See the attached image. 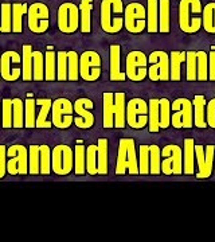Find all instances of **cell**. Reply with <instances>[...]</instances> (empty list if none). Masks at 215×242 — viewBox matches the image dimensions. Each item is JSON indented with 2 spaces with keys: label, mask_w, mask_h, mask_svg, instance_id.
<instances>
[{
  "label": "cell",
  "mask_w": 215,
  "mask_h": 242,
  "mask_svg": "<svg viewBox=\"0 0 215 242\" xmlns=\"http://www.w3.org/2000/svg\"><path fill=\"white\" fill-rule=\"evenodd\" d=\"M206 121H207V127L215 129V97L207 101L206 105Z\"/></svg>",
  "instance_id": "b9f144b4"
},
{
  "label": "cell",
  "mask_w": 215,
  "mask_h": 242,
  "mask_svg": "<svg viewBox=\"0 0 215 242\" xmlns=\"http://www.w3.org/2000/svg\"><path fill=\"white\" fill-rule=\"evenodd\" d=\"M37 105L39 106V113L37 116V129H51L52 123L48 120V114L51 113V98H37Z\"/></svg>",
  "instance_id": "e0dca14e"
},
{
  "label": "cell",
  "mask_w": 215,
  "mask_h": 242,
  "mask_svg": "<svg viewBox=\"0 0 215 242\" xmlns=\"http://www.w3.org/2000/svg\"><path fill=\"white\" fill-rule=\"evenodd\" d=\"M32 79L43 81L44 79V69H43V57L40 53L32 54Z\"/></svg>",
  "instance_id": "e575fe53"
},
{
  "label": "cell",
  "mask_w": 215,
  "mask_h": 242,
  "mask_svg": "<svg viewBox=\"0 0 215 242\" xmlns=\"http://www.w3.org/2000/svg\"><path fill=\"white\" fill-rule=\"evenodd\" d=\"M74 106V125L78 129H90L94 125V114L92 109L94 104L90 98L81 97L73 102Z\"/></svg>",
  "instance_id": "9c48e42d"
},
{
  "label": "cell",
  "mask_w": 215,
  "mask_h": 242,
  "mask_svg": "<svg viewBox=\"0 0 215 242\" xmlns=\"http://www.w3.org/2000/svg\"><path fill=\"white\" fill-rule=\"evenodd\" d=\"M102 127L114 128V93L110 92L102 94Z\"/></svg>",
  "instance_id": "5bb4252c"
},
{
  "label": "cell",
  "mask_w": 215,
  "mask_h": 242,
  "mask_svg": "<svg viewBox=\"0 0 215 242\" xmlns=\"http://www.w3.org/2000/svg\"><path fill=\"white\" fill-rule=\"evenodd\" d=\"M79 77L89 82L101 77V59L97 53H83L79 62Z\"/></svg>",
  "instance_id": "30bf717a"
},
{
  "label": "cell",
  "mask_w": 215,
  "mask_h": 242,
  "mask_svg": "<svg viewBox=\"0 0 215 242\" xmlns=\"http://www.w3.org/2000/svg\"><path fill=\"white\" fill-rule=\"evenodd\" d=\"M127 94L124 92L114 93V128L124 129L127 127Z\"/></svg>",
  "instance_id": "ac0fdd59"
},
{
  "label": "cell",
  "mask_w": 215,
  "mask_h": 242,
  "mask_svg": "<svg viewBox=\"0 0 215 242\" xmlns=\"http://www.w3.org/2000/svg\"><path fill=\"white\" fill-rule=\"evenodd\" d=\"M138 175H149V145L141 144L137 152Z\"/></svg>",
  "instance_id": "f1b7e54d"
},
{
  "label": "cell",
  "mask_w": 215,
  "mask_h": 242,
  "mask_svg": "<svg viewBox=\"0 0 215 242\" xmlns=\"http://www.w3.org/2000/svg\"><path fill=\"white\" fill-rule=\"evenodd\" d=\"M40 149L39 145L31 144L28 147V174L30 175H39L40 174Z\"/></svg>",
  "instance_id": "83f0119b"
},
{
  "label": "cell",
  "mask_w": 215,
  "mask_h": 242,
  "mask_svg": "<svg viewBox=\"0 0 215 242\" xmlns=\"http://www.w3.org/2000/svg\"><path fill=\"white\" fill-rule=\"evenodd\" d=\"M160 109L159 98H151L148 101V131L151 133L160 132Z\"/></svg>",
  "instance_id": "ffe728a7"
},
{
  "label": "cell",
  "mask_w": 215,
  "mask_h": 242,
  "mask_svg": "<svg viewBox=\"0 0 215 242\" xmlns=\"http://www.w3.org/2000/svg\"><path fill=\"white\" fill-rule=\"evenodd\" d=\"M7 174H28V148L23 144H13L7 148Z\"/></svg>",
  "instance_id": "8992f818"
},
{
  "label": "cell",
  "mask_w": 215,
  "mask_h": 242,
  "mask_svg": "<svg viewBox=\"0 0 215 242\" xmlns=\"http://www.w3.org/2000/svg\"><path fill=\"white\" fill-rule=\"evenodd\" d=\"M198 70H196V79L198 81H207L208 71H207V61H206V54L198 53Z\"/></svg>",
  "instance_id": "f35d334b"
},
{
  "label": "cell",
  "mask_w": 215,
  "mask_h": 242,
  "mask_svg": "<svg viewBox=\"0 0 215 242\" xmlns=\"http://www.w3.org/2000/svg\"><path fill=\"white\" fill-rule=\"evenodd\" d=\"M74 169V149L67 144H58L51 149V171L67 176Z\"/></svg>",
  "instance_id": "3957f363"
},
{
  "label": "cell",
  "mask_w": 215,
  "mask_h": 242,
  "mask_svg": "<svg viewBox=\"0 0 215 242\" xmlns=\"http://www.w3.org/2000/svg\"><path fill=\"white\" fill-rule=\"evenodd\" d=\"M75 175L86 174V147L82 140H78L74 148V169Z\"/></svg>",
  "instance_id": "44dd1931"
},
{
  "label": "cell",
  "mask_w": 215,
  "mask_h": 242,
  "mask_svg": "<svg viewBox=\"0 0 215 242\" xmlns=\"http://www.w3.org/2000/svg\"><path fill=\"white\" fill-rule=\"evenodd\" d=\"M86 174L98 175L97 172V144H90L86 147Z\"/></svg>",
  "instance_id": "d6a6232c"
},
{
  "label": "cell",
  "mask_w": 215,
  "mask_h": 242,
  "mask_svg": "<svg viewBox=\"0 0 215 242\" xmlns=\"http://www.w3.org/2000/svg\"><path fill=\"white\" fill-rule=\"evenodd\" d=\"M195 141L194 139L187 137L183 141V174H195Z\"/></svg>",
  "instance_id": "9a60e30c"
},
{
  "label": "cell",
  "mask_w": 215,
  "mask_h": 242,
  "mask_svg": "<svg viewBox=\"0 0 215 242\" xmlns=\"http://www.w3.org/2000/svg\"><path fill=\"white\" fill-rule=\"evenodd\" d=\"M44 79L54 81L57 79V69H55V57L54 53L48 51L46 55V66H44Z\"/></svg>",
  "instance_id": "8d00e7d4"
},
{
  "label": "cell",
  "mask_w": 215,
  "mask_h": 242,
  "mask_svg": "<svg viewBox=\"0 0 215 242\" xmlns=\"http://www.w3.org/2000/svg\"><path fill=\"white\" fill-rule=\"evenodd\" d=\"M127 78L134 82L148 77L147 59L142 53H131L127 58Z\"/></svg>",
  "instance_id": "8fae6325"
},
{
  "label": "cell",
  "mask_w": 215,
  "mask_h": 242,
  "mask_svg": "<svg viewBox=\"0 0 215 242\" xmlns=\"http://www.w3.org/2000/svg\"><path fill=\"white\" fill-rule=\"evenodd\" d=\"M79 78V65L75 53H69V66H67V79L78 81Z\"/></svg>",
  "instance_id": "74e56055"
},
{
  "label": "cell",
  "mask_w": 215,
  "mask_h": 242,
  "mask_svg": "<svg viewBox=\"0 0 215 242\" xmlns=\"http://www.w3.org/2000/svg\"><path fill=\"white\" fill-rule=\"evenodd\" d=\"M110 81H125L127 74L120 70V47H112V57H110Z\"/></svg>",
  "instance_id": "d4e9b609"
},
{
  "label": "cell",
  "mask_w": 215,
  "mask_h": 242,
  "mask_svg": "<svg viewBox=\"0 0 215 242\" xmlns=\"http://www.w3.org/2000/svg\"><path fill=\"white\" fill-rule=\"evenodd\" d=\"M46 8L42 6H35L30 12V27L37 31H44L46 28Z\"/></svg>",
  "instance_id": "603a6c76"
},
{
  "label": "cell",
  "mask_w": 215,
  "mask_h": 242,
  "mask_svg": "<svg viewBox=\"0 0 215 242\" xmlns=\"http://www.w3.org/2000/svg\"><path fill=\"white\" fill-rule=\"evenodd\" d=\"M208 79L215 81V53H211V59H210V70H208Z\"/></svg>",
  "instance_id": "ee69618b"
},
{
  "label": "cell",
  "mask_w": 215,
  "mask_h": 242,
  "mask_svg": "<svg viewBox=\"0 0 215 242\" xmlns=\"http://www.w3.org/2000/svg\"><path fill=\"white\" fill-rule=\"evenodd\" d=\"M149 174L160 175L161 174V149L159 145H149Z\"/></svg>",
  "instance_id": "4316f807"
},
{
  "label": "cell",
  "mask_w": 215,
  "mask_h": 242,
  "mask_svg": "<svg viewBox=\"0 0 215 242\" xmlns=\"http://www.w3.org/2000/svg\"><path fill=\"white\" fill-rule=\"evenodd\" d=\"M141 7L138 6H132L131 8H128V13H127V18H128V22L131 20V23H128V28H132L134 31L137 30H141V26L137 23L138 19H141Z\"/></svg>",
  "instance_id": "d590c367"
},
{
  "label": "cell",
  "mask_w": 215,
  "mask_h": 242,
  "mask_svg": "<svg viewBox=\"0 0 215 242\" xmlns=\"http://www.w3.org/2000/svg\"><path fill=\"white\" fill-rule=\"evenodd\" d=\"M7 174V147L0 144V179H3Z\"/></svg>",
  "instance_id": "7bdbcfd3"
},
{
  "label": "cell",
  "mask_w": 215,
  "mask_h": 242,
  "mask_svg": "<svg viewBox=\"0 0 215 242\" xmlns=\"http://www.w3.org/2000/svg\"><path fill=\"white\" fill-rule=\"evenodd\" d=\"M37 125V100L27 97L24 100V128L34 129Z\"/></svg>",
  "instance_id": "7402d4cb"
},
{
  "label": "cell",
  "mask_w": 215,
  "mask_h": 242,
  "mask_svg": "<svg viewBox=\"0 0 215 242\" xmlns=\"http://www.w3.org/2000/svg\"><path fill=\"white\" fill-rule=\"evenodd\" d=\"M51 123L57 129H69L74 124V106L69 98L59 97L52 101Z\"/></svg>",
  "instance_id": "277c9868"
},
{
  "label": "cell",
  "mask_w": 215,
  "mask_h": 242,
  "mask_svg": "<svg viewBox=\"0 0 215 242\" xmlns=\"http://www.w3.org/2000/svg\"><path fill=\"white\" fill-rule=\"evenodd\" d=\"M0 124H2V102H0Z\"/></svg>",
  "instance_id": "f6af8a7d"
},
{
  "label": "cell",
  "mask_w": 215,
  "mask_h": 242,
  "mask_svg": "<svg viewBox=\"0 0 215 242\" xmlns=\"http://www.w3.org/2000/svg\"><path fill=\"white\" fill-rule=\"evenodd\" d=\"M97 172L98 175L109 172V141L105 137L97 140Z\"/></svg>",
  "instance_id": "2e32d148"
},
{
  "label": "cell",
  "mask_w": 215,
  "mask_h": 242,
  "mask_svg": "<svg viewBox=\"0 0 215 242\" xmlns=\"http://www.w3.org/2000/svg\"><path fill=\"white\" fill-rule=\"evenodd\" d=\"M149 69L148 77L151 81H168L169 79V65L165 53H153L149 57Z\"/></svg>",
  "instance_id": "7c38bea8"
},
{
  "label": "cell",
  "mask_w": 215,
  "mask_h": 242,
  "mask_svg": "<svg viewBox=\"0 0 215 242\" xmlns=\"http://www.w3.org/2000/svg\"><path fill=\"white\" fill-rule=\"evenodd\" d=\"M40 149V175H50L51 171V148L47 144L39 145Z\"/></svg>",
  "instance_id": "f546056e"
},
{
  "label": "cell",
  "mask_w": 215,
  "mask_h": 242,
  "mask_svg": "<svg viewBox=\"0 0 215 242\" xmlns=\"http://www.w3.org/2000/svg\"><path fill=\"white\" fill-rule=\"evenodd\" d=\"M183 61H184V54L172 53L171 65H169V79L171 81H180V63H183Z\"/></svg>",
  "instance_id": "836d02e7"
},
{
  "label": "cell",
  "mask_w": 215,
  "mask_h": 242,
  "mask_svg": "<svg viewBox=\"0 0 215 242\" xmlns=\"http://www.w3.org/2000/svg\"><path fill=\"white\" fill-rule=\"evenodd\" d=\"M12 128L22 129L24 128V101L19 97L12 98Z\"/></svg>",
  "instance_id": "cb8c5ba5"
},
{
  "label": "cell",
  "mask_w": 215,
  "mask_h": 242,
  "mask_svg": "<svg viewBox=\"0 0 215 242\" xmlns=\"http://www.w3.org/2000/svg\"><path fill=\"white\" fill-rule=\"evenodd\" d=\"M161 174L182 175L183 174V148L178 144H168L161 149Z\"/></svg>",
  "instance_id": "52a82bcc"
},
{
  "label": "cell",
  "mask_w": 215,
  "mask_h": 242,
  "mask_svg": "<svg viewBox=\"0 0 215 242\" xmlns=\"http://www.w3.org/2000/svg\"><path fill=\"white\" fill-rule=\"evenodd\" d=\"M127 125L132 129L141 131L148 125V102L141 97L131 98L127 102Z\"/></svg>",
  "instance_id": "5b68a950"
},
{
  "label": "cell",
  "mask_w": 215,
  "mask_h": 242,
  "mask_svg": "<svg viewBox=\"0 0 215 242\" xmlns=\"http://www.w3.org/2000/svg\"><path fill=\"white\" fill-rule=\"evenodd\" d=\"M171 125L173 129H191L194 127L192 100L179 97L171 102Z\"/></svg>",
  "instance_id": "7a4b0ae2"
},
{
  "label": "cell",
  "mask_w": 215,
  "mask_h": 242,
  "mask_svg": "<svg viewBox=\"0 0 215 242\" xmlns=\"http://www.w3.org/2000/svg\"><path fill=\"white\" fill-rule=\"evenodd\" d=\"M187 81H196V70H198V65H196V58L195 53H188V59H187Z\"/></svg>",
  "instance_id": "60d3db41"
},
{
  "label": "cell",
  "mask_w": 215,
  "mask_h": 242,
  "mask_svg": "<svg viewBox=\"0 0 215 242\" xmlns=\"http://www.w3.org/2000/svg\"><path fill=\"white\" fill-rule=\"evenodd\" d=\"M12 98H3L2 100V128H12Z\"/></svg>",
  "instance_id": "4dcf8cb0"
},
{
  "label": "cell",
  "mask_w": 215,
  "mask_h": 242,
  "mask_svg": "<svg viewBox=\"0 0 215 242\" xmlns=\"http://www.w3.org/2000/svg\"><path fill=\"white\" fill-rule=\"evenodd\" d=\"M22 79L28 82L32 81V51L31 47H24V55H23V66H22Z\"/></svg>",
  "instance_id": "1f68e13d"
},
{
  "label": "cell",
  "mask_w": 215,
  "mask_h": 242,
  "mask_svg": "<svg viewBox=\"0 0 215 242\" xmlns=\"http://www.w3.org/2000/svg\"><path fill=\"white\" fill-rule=\"evenodd\" d=\"M20 62L19 55L15 51H7L0 59V77L6 81H16L22 75V69L18 63Z\"/></svg>",
  "instance_id": "4fadbf2b"
},
{
  "label": "cell",
  "mask_w": 215,
  "mask_h": 242,
  "mask_svg": "<svg viewBox=\"0 0 215 242\" xmlns=\"http://www.w3.org/2000/svg\"><path fill=\"white\" fill-rule=\"evenodd\" d=\"M214 152L215 145L208 144L206 148L200 144H195V161L198 164V172L195 176L198 179H207L214 171Z\"/></svg>",
  "instance_id": "ba28073f"
},
{
  "label": "cell",
  "mask_w": 215,
  "mask_h": 242,
  "mask_svg": "<svg viewBox=\"0 0 215 242\" xmlns=\"http://www.w3.org/2000/svg\"><path fill=\"white\" fill-rule=\"evenodd\" d=\"M214 156H215V152H214ZM214 169H215V164H214Z\"/></svg>",
  "instance_id": "bcb514c9"
},
{
  "label": "cell",
  "mask_w": 215,
  "mask_h": 242,
  "mask_svg": "<svg viewBox=\"0 0 215 242\" xmlns=\"http://www.w3.org/2000/svg\"><path fill=\"white\" fill-rule=\"evenodd\" d=\"M159 109H160V131L168 129L171 127V101L167 97L159 98Z\"/></svg>",
  "instance_id": "484cf974"
},
{
  "label": "cell",
  "mask_w": 215,
  "mask_h": 242,
  "mask_svg": "<svg viewBox=\"0 0 215 242\" xmlns=\"http://www.w3.org/2000/svg\"><path fill=\"white\" fill-rule=\"evenodd\" d=\"M206 97L202 94H196L192 98V108H194V127L198 129H206L207 121H206Z\"/></svg>",
  "instance_id": "d6986e66"
},
{
  "label": "cell",
  "mask_w": 215,
  "mask_h": 242,
  "mask_svg": "<svg viewBox=\"0 0 215 242\" xmlns=\"http://www.w3.org/2000/svg\"><path fill=\"white\" fill-rule=\"evenodd\" d=\"M116 175H138V158L134 140L122 137L118 140L117 160H116Z\"/></svg>",
  "instance_id": "6da1fadb"
},
{
  "label": "cell",
  "mask_w": 215,
  "mask_h": 242,
  "mask_svg": "<svg viewBox=\"0 0 215 242\" xmlns=\"http://www.w3.org/2000/svg\"><path fill=\"white\" fill-rule=\"evenodd\" d=\"M57 79H58V81H66V79H67V61H66V53H59V57H58Z\"/></svg>",
  "instance_id": "ab89813d"
}]
</instances>
